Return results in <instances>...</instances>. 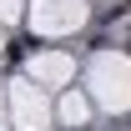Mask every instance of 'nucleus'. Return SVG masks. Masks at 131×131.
I'll return each mask as SVG.
<instances>
[{
    "instance_id": "f257e3e1",
    "label": "nucleus",
    "mask_w": 131,
    "mask_h": 131,
    "mask_svg": "<svg viewBox=\"0 0 131 131\" xmlns=\"http://www.w3.org/2000/svg\"><path fill=\"white\" fill-rule=\"evenodd\" d=\"M126 5H131V0H126Z\"/></svg>"
}]
</instances>
